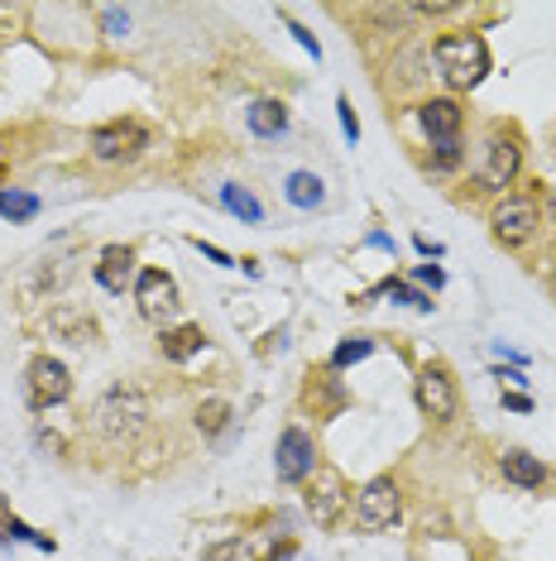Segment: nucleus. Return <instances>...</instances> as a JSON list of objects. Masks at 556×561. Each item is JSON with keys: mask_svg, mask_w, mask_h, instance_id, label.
Segmentation results:
<instances>
[{"mask_svg": "<svg viewBox=\"0 0 556 561\" xmlns=\"http://www.w3.org/2000/svg\"><path fill=\"white\" fill-rule=\"evenodd\" d=\"M432 58L447 87H456V92H471L489 78V44L479 34H447V39H437Z\"/></svg>", "mask_w": 556, "mask_h": 561, "instance_id": "f257e3e1", "label": "nucleus"}, {"mask_svg": "<svg viewBox=\"0 0 556 561\" xmlns=\"http://www.w3.org/2000/svg\"><path fill=\"white\" fill-rule=\"evenodd\" d=\"M523 169V145H518V135L509 130H495L485 139V149H479V163H475V183L485 187V193H509V183Z\"/></svg>", "mask_w": 556, "mask_h": 561, "instance_id": "f03ea898", "label": "nucleus"}, {"mask_svg": "<svg viewBox=\"0 0 556 561\" xmlns=\"http://www.w3.org/2000/svg\"><path fill=\"white\" fill-rule=\"evenodd\" d=\"M144 423H149V403H144V393H139V389L116 385L106 399L96 403V432H101V437H111V442L135 437Z\"/></svg>", "mask_w": 556, "mask_h": 561, "instance_id": "7ed1b4c3", "label": "nucleus"}, {"mask_svg": "<svg viewBox=\"0 0 556 561\" xmlns=\"http://www.w3.org/2000/svg\"><path fill=\"white\" fill-rule=\"evenodd\" d=\"M144 145H149V130L139 121H111L92 130V159L101 163H130L144 154Z\"/></svg>", "mask_w": 556, "mask_h": 561, "instance_id": "20e7f679", "label": "nucleus"}, {"mask_svg": "<svg viewBox=\"0 0 556 561\" xmlns=\"http://www.w3.org/2000/svg\"><path fill=\"white\" fill-rule=\"evenodd\" d=\"M489 226H495V236L503 240V245H523V240H533V236H537V226H542L537 197H528V193L503 197L499 207L489 211Z\"/></svg>", "mask_w": 556, "mask_h": 561, "instance_id": "39448f33", "label": "nucleus"}, {"mask_svg": "<svg viewBox=\"0 0 556 561\" xmlns=\"http://www.w3.org/2000/svg\"><path fill=\"white\" fill-rule=\"evenodd\" d=\"M398 508H403V494H398V484L389 480V476H379L370 480L364 490L356 494V523L364 533H384L389 523L398 518Z\"/></svg>", "mask_w": 556, "mask_h": 561, "instance_id": "423d86ee", "label": "nucleus"}, {"mask_svg": "<svg viewBox=\"0 0 556 561\" xmlns=\"http://www.w3.org/2000/svg\"><path fill=\"white\" fill-rule=\"evenodd\" d=\"M135 302H139V312L149 317V322H173L178 317V284H173L163 270H139L135 274Z\"/></svg>", "mask_w": 556, "mask_h": 561, "instance_id": "0eeeda50", "label": "nucleus"}, {"mask_svg": "<svg viewBox=\"0 0 556 561\" xmlns=\"http://www.w3.org/2000/svg\"><path fill=\"white\" fill-rule=\"evenodd\" d=\"M274 470L283 484H302L312 470H317V442H312L302 427H283L278 451H274Z\"/></svg>", "mask_w": 556, "mask_h": 561, "instance_id": "6e6552de", "label": "nucleus"}, {"mask_svg": "<svg viewBox=\"0 0 556 561\" xmlns=\"http://www.w3.org/2000/svg\"><path fill=\"white\" fill-rule=\"evenodd\" d=\"M417 408H422L432 423H451L456 417V385H451V375L441 365H427L422 375H417Z\"/></svg>", "mask_w": 556, "mask_h": 561, "instance_id": "1a4fd4ad", "label": "nucleus"}, {"mask_svg": "<svg viewBox=\"0 0 556 561\" xmlns=\"http://www.w3.org/2000/svg\"><path fill=\"white\" fill-rule=\"evenodd\" d=\"M30 393H34V403H39V408L62 403V399L72 393V375H68V365L54 360V355H39V360L30 365Z\"/></svg>", "mask_w": 556, "mask_h": 561, "instance_id": "9d476101", "label": "nucleus"}, {"mask_svg": "<svg viewBox=\"0 0 556 561\" xmlns=\"http://www.w3.org/2000/svg\"><path fill=\"white\" fill-rule=\"evenodd\" d=\"M422 130L432 145H451V139H461V106L451 96H437L422 106Z\"/></svg>", "mask_w": 556, "mask_h": 561, "instance_id": "9b49d317", "label": "nucleus"}, {"mask_svg": "<svg viewBox=\"0 0 556 561\" xmlns=\"http://www.w3.org/2000/svg\"><path fill=\"white\" fill-rule=\"evenodd\" d=\"M96 284L106 293H125V284L135 278V250L130 245H106L101 250V264H96Z\"/></svg>", "mask_w": 556, "mask_h": 561, "instance_id": "f8f14e48", "label": "nucleus"}, {"mask_svg": "<svg viewBox=\"0 0 556 561\" xmlns=\"http://www.w3.org/2000/svg\"><path fill=\"white\" fill-rule=\"evenodd\" d=\"M499 470L509 484H523V490H537V484H547V466L537 461V456H528L523 446H513V451L499 456Z\"/></svg>", "mask_w": 556, "mask_h": 561, "instance_id": "ddd939ff", "label": "nucleus"}, {"mask_svg": "<svg viewBox=\"0 0 556 561\" xmlns=\"http://www.w3.org/2000/svg\"><path fill=\"white\" fill-rule=\"evenodd\" d=\"M340 504H346V494H340V476H332V470H322V490L308 494V514L317 523H336Z\"/></svg>", "mask_w": 556, "mask_h": 561, "instance_id": "4468645a", "label": "nucleus"}, {"mask_svg": "<svg viewBox=\"0 0 556 561\" xmlns=\"http://www.w3.org/2000/svg\"><path fill=\"white\" fill-rule=\"evenodd\" d=\"M250 130L259 139H283L288 135V106L283 101H255V106H250Z\"/></svg>", "mask_w": 556, "mask_h": 561, "instance_id": "2eb2a0df", "label": "nucleus"}, {"mask_svg": "<svg viewBox=\"0 0 556 561\" xmlns=\"http://www.w3.org/2000/svg\"><path fill=\"white\" fill-rule=\"evenodd\" d=\"M283 197L293 202V207L312 211V207H322V202H326V183H322L317 173H288V187H283Z\"/></svg>", "mask_w": 556, "mask_h": 561, "instance_id": "dca6fc26", "label": "nucleus"}, {"mask_svg": "<svg viewBox=\"0 0 556 561\" xmlns=\"http://www.w3.org/2000/svg\"><path fill=\"white\" fill-rule=\"evenodd\" d=\"M221 207L231 211V216H240V221H250V226L264 221V207L255 202V193H250V187H240V183H225L221 187Z\"/></svg>", "mask_w": 556, "mask_h": 561, "instance_id": "f3484780", "label": "nucleus"}, {"mask_svg": "<svg viewBox=\"0 0 556 561\" xmlns=\"http://www.w3.org/2000/svg\"><path fill=\"white\" fill-rule=\"evenodd\" d=\"M201 327H183V331H169V336H163V355H169V360H193V355L201 351Z\"/></svg>", "mask_w": 556, "mask_h": 561, "instance_id": "a211bd4d", "label": "nucleus"}, {"mask_svg": "<svg viewBox=\"0 0 556 561\" xmlns=\"http://www.w3.org/2000/svg\"><path fill=\"white\" fill-rule=\"evenodd\" d=\"M0 216H5V221H34V216H39V197L10 187V193H0Z\"/></svg>", "mask_w": 556, "mask_h": 561, "instance_id": "6ab92c4d", "label": "nucleus"}, {"mask_svg": "<svg viewBox=\"0 0 556 561\" xmlns=\"http://www.w3.org/2000/svg\"><path fill=\"white\" fill-rule=\"evenodd\" d=\"M225 423H231V403L211 399V403H201V408H197V427L207 432V437H217V432H225Z\"/></svg>", "mask_w": 556, "mask_h": 561, "instance_id": "aec40b11", "label": "nucleus"}, {"mask_svg": "<svg viewBox=\"0 0 556 561\" xmlns=\"http://www.w3.org/2000/svg\"><path fill=\"white\" fill-rule=\"evenodd\" d=\"M370 351H374V341H370V336H346V341H340V346L332 351V369L356 365V360H364Z\"/></svg>", "mask_w": 556, "mask_h": 561, "instance_id": "412c9836", "label": "nucleus"}, {"mask_svg": "<svg viewBox=\"0 0 556 561\" xmlns=\"http://www.w3.org/2000/svg\"><path fill=\"white\" fill-rule=\"evenodd\" d=\"M201 561H250V542L245 538H231V542H217L201 552Z\"/></svg>", "mask_w": 556, "mask_h": 561, "instance_id": "4be33fe9", "label": "nucleus"}, {"mask_svg": "<svg viewBox=\"0 0 556 561\" xmlns=\"http://www.w3.org/2000/svg\"><path fill=\"white\" fill-rule=\"evenodd\" d=\"M384 293H389V298H398V302H408V308H417V312H432V298H427V293H417V288H408V284H398V278H389Z\"/></svg>", "mask_w": 556, "mask_h": 561, "instance_id": "5701e85b", "label": "nucleus"}, {"mask_svg": "<svg viewBox=\"0 0 556 561\" xmlns=\"http://www.w3.org/2000/svg\"><path fill=\"white\" fill-rule=\"evenodd\" d=\"M101 30H106V39H125V30H130V10L106 5L101 10Z\"/></svg>", "mask_w": 556, "mask_h": 561, "instance_id": "b1692460", "label": "nucleus"}, {"mask_svg": "<svg viewBox=\"0 0 556 561\" xmlns=\"http://www.w3.org/2000/svg\"><path fill=\"white\" fill-rule=\"evenodd\" d=\"M437 149V169H456L461 163V139H451V145H432Z\"/></svg>", "mask_w": 556, "mask_h": 561, "instance_id": "393cba45", "label": "nucleus"}, {"mask_svg": "<svg viewBox=\"0 0 556 561\" xmlns=\"http://www.w3.org/2000/svg\"><path fill=\"white\" fill-rule=\"evenodd\" d=\"M283 24H288V34H293V39H298L302 48H308V54H312V58H322V48H317V39H312V34H308V30H302V24H293V20H288V15H283Z\"/></svg>", "mask_w": 556, "mask_h": 561, "instance_id": "a878e982", "label": "nucleus"}, {"mask_svg": "<svg viewBox=\"0 0 556 561\" xmlns=\"http://www.w3.org/2000/svg\"><path fill=\"white\" fill-rule=\"evenodd\" d=\"M336 111H340V125H346V135H350V139H360V125H356V111H350V101H346V96H340V101H336Z\"/></svg>", "mask_w": 556, "mask_h": 561, "instance_id": "bb28decb", "label": "nucleus"}, {"mask_svg": "<svg viewBox=\"0 0 556 561\" xmlns=\"http://www.w3.org/2000/svg\"><path fill=\"white\" fill-rule=\"evenodd\" d=\"M413 278H417V284H432V288L447 284V274H441L437 264H422V270H413Z\"/></svg>", "mask_w": 556, "mask_h": 561, "instance_id": "cd10ccee", "label": "nucleus"}, {"mask_svg": "<svg viewBox=\"0 0 556 561\" xmlns=\"http://www.w3.org/2000/svg\"><path fill=\"white\" fill-rule=\"evenodd\" d=\"M193 245H197L201 254H207V260H211V264H221V270H231V254H225V250H217V245H207V240H193Z\"/></svg>", "mask_w": 556, "mask_h": 561, "instance_id": "c85d7f7f", "label": "nucleus"}, {"mask_svg": "<svg viewBox=\"0 0 556 561\" xmlns=\"http://www.w3.org/2000/svg\"><path fill=\"white\" fill-rule=\"evenodd\" d=\"M503 408H518V413H528L533 399H528V393H503Z\"/></svg>", "mask_w": 556, "mask_h": 561, "instance_id": "c756f323", "label": "nucleus"}, {"mask_svg": "<svg viewBox=\"0 0 556 561\" xmlns=\"http://www.w3.org/2000/svg\"><path fill=\"white\" fill-rule=\"evenodd\" d=\"M0 538H5V523H0Z\"/></svg>", "mask_w": 556, "mask_h": 561, "instance_id": "7c9ffc66", "label": "nucleus"}]
</instances>
